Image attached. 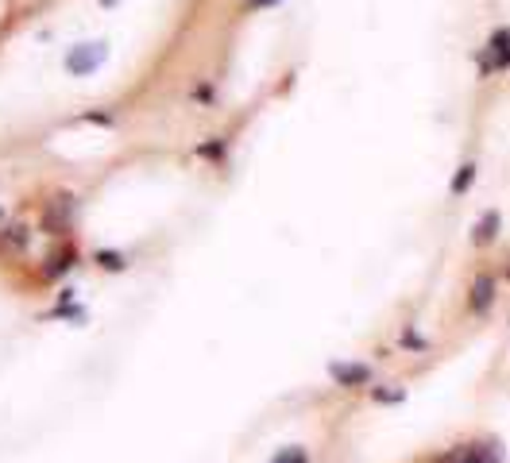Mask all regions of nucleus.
<instances>
[{
	"instance_id": "0eeeda50",
	"label": "nucleus",
	"mask_w": 510,
	"mask_h": 463,
	"mask_svg": "<svg viewBox=\"0 0 510 463\" xmlns=\"http://www.w3.org/2000/svg\"><path fill=\"white\" fill-rule=\"evenodd\" d=\"M197 155H201V158H225V143H220V139L201 143V147H197Z\"/></svg>"
},
{
	"instance_id": "9b49d317",
	"label": "nucleus",
	"mask_w": 510,
	"mask_h": 463,
	"mask_svg": "<svg viewBox=\"0 0 510 463\" xmlns=\"http://www.w3.org/2000/svg\"><path fill=\"white\" fill-rule=\"evenodd\" d=\"M255 4H271V0H255Z\"/></svg>"
},
{
	"instance_id": "f257e3e1",
	"label": "nucleus",
	"mask_w": 510,
	"mask_h": 463,
	"mask_svg": "<svg viewBox=\"0 0 510 463\" xmlns=\"http://www.w3.org/2000/svg\"><path fill=\"white\" fill-rule=\"evenodd\" d=\"M105 58H109V43H100V39L97 43H77V47L66 54V74L85 77V74H93Z\"/></svg>"
},
{
	"instance_id": "f03ea898",
	"label": "nucleus",
	"mask_w": 510,
	"mask_h": 463,
	"mask_svg": "<svg viewBox=\"0 0 510 463\" xmlns=\"http://www.w3.org/2000/svg\"><path fill=\"white\" fill-rule=\"evenodd\" d=\"M70 216H74V197L70 193H54V201H50L47 208H43V232H50V236H62V232L70 228Z\"/></svg>"
},
{
	"instance_id": "9d476101",
	"label": "nucleus",
	"mask_w": 510,
	"mask_h": 463,
	"mask_svg": "<svg viewBox=\"0 0 510 463\" xmlns=\"http://www.w3.org/2000/svg\"><path fill=\"white\" fill-rule=\"evenodd\" d=\"M100 4H105V8H112V4H117V0H100Z\"/></svg>"
},
{
	"instance_id": "423d86ee",
	"label": "nucleus",
	"mask_w": 510,
	"mask_h": 463,
	"mask_svg": "<svg viewBox=\"0 0 510 463\" xmlns=\"http://www.w3.org/2000/svg\"><path fill=\"white\" fill-rule=\"evenodd\" d=\"M4 240H8L12 248H27V228L24 224H12V228H4Z\"/></svg>"
},
{
	"instance_id": "39448f33",
	"label": "nucleus",
	"mask_w": 510,
	"mask_h": 463,
	"mask_svg": "<svg viewBox=\"0 0 510 463\" xmlns=\"http://www.w3.org/2000/svg\"><path fill=\"white\" fill-rule=\"evenodd\" d=\"M70 266H74V248L54 251V255H50V263H47V274H62V271H70Z\"/></svg>"
},
{
	"instance_id": "1a4fd4ad",
	"label": "nucleus",
	"mask_w": 510,
	"mask_h": 463,
	"mask_svg": "<svg viewBox=\"0 0 510 463\" xmlns=\"http://www.w3.org/2000/svg\"><path fill=\"white\" fill-rule=\"evenodd\" d=\"M85 120H89V124H100V128H109V124H112V116H109V112H85Z\"/></svg>"
},
{
	"instance_id": "7ed1b4c3",
	"label": "nucleus",
	"mask_w": 510,
	"mask_h": 463,
	"mask_svg": "<svg viewBox=\"0 0 510 463\" xmlns=\"http://www.w3.org/2000/svg\"><path fill=\"white\" fill-rule=\"evenodd\" d=\"M333 379L340 382V386H363V382L371 379V371L363 363H336L333 367Z\"/></svg>"
},
{
	"instance_id": "6e6552de",
	"label": "nucleus",
	"mask_w": 510,
	"mask_h": 463,
	"mask_svg": "<svg viewBox=\"0 0 510 463\" xmlns=\"http://www.w3.org/2000/svg\"><path fill=\"white\" fill-rule=\"evenodd\" d=\"M275 463H310V455L301 452V448H286V452L275 455Z\"/></svg>"
},
{
	"instance_id": "20e7f679",
	"label": "nucleus",
	"mask_w": 510,
	"mask_h": 463,
	"mask_svg": "<svg viewBox=\"0 0 510 463\" xmlns=\"http://www.w3.org/2000/svg\"><path fill=\"white\" fill-rule=\"evenodd\" d=\"M93 263H100L105 271H124L128 266V259L120 255V251H109V248H100L97 255H93Z\"/></svg>"
}]
</instances>
